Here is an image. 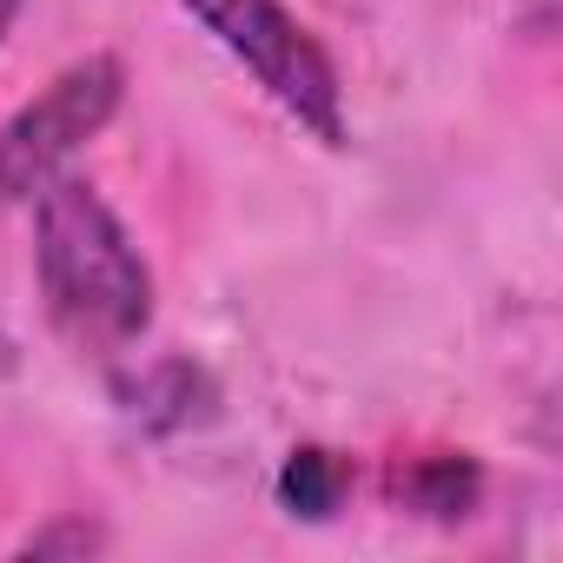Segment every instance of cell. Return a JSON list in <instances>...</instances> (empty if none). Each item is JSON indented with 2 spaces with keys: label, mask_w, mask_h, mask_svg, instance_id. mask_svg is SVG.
Wrapping results in <instances>:
<instances>
[{
  "label": "cell",
  "mask_w": 563,
  "mask_h": 563,
  "mask_svg": "<svg viewBox=\"0 0 563 563\" xmlns=\"http://www.w3.org/2000/svg\"><path fill=\"white\" fill-rule=\"evenodd\" d=\"M34 265L54 325L87 352H120L153 325V272L113 206L87 179H54L34 199Z\"/></svg>",
  "instance_id": "6da1fadb"
},
{
  "label": "cell",
  "mask_w": 563,
  "mask_h": 563,
  "mask_svg": "<svg viewBox=\"0 0 563 563\" xmlns=\"http://www.w3.org/2000/svg\"><path fill=\"white\" fill-rule=\"evenodd\" d=\"M179 8L286 107L319 146H345V87L332 54L286 14V0H179Z\"/></svg>",
  "instance_id": "7a4b0ae2"
},
{
  "label": "cell",
  "mask_w": 563,
  "mask_h": 563,
  "mask_svg": "<svg viewBox=\"0 0 563 563\" xmlns=\"http://www.w3.org/2000/svg\"><path fill=\"white\" fill-rule=\"evenodd\" d=\"M126 67L113 54H87L67 74H54L8 126H0V199L34 206L41 186L60 179V166L120 113Z\"/></svg>",
  "instance_id": "3957f363"
},
{
  "label": "cell",
  "mask_w": 563,
  "mask_h": 563,
  "mask_svg": "<svg viewBox=\"0 0 563 563\" xmlns=\"http://www.w3.org/2000/svg\"><path fill=\"white\" fill-rule=\"evenodd\" d=\"M477 490H484V477H477V464L464 457V451H438V457H411L398 477H391V497L405 504V510H418V517H471V504H477Z\"/></svg>",
  "instance_id": "277c9868"
},
{
  "label": "cell",
  "mask_w": 563,
  "mask_h": 563,
  "mask_svg": "<svg viewBox=\"0 0 563 563\" xmlns=\"http://www.w3.org/2000/svg\"><path fill=\"white\" fill-rule=\"evenodd\" d=\"M126 398H133V418H140L146 431H186V424H199V418L212 411V385H206V372L186 365V358L153 365Z\"/></svg>",
  "instance_id": "5b68a950"
},
{
  "label": "cell",
  "mask_w": 563,
  "mask_h": 563,
  "mask_svg": "<svg viewBox=\"0 0 563 563\" xmlns=\"http://www.w3.org/2000/svg\"><path fill=\"white\" fill-rule=\"evenodd\" d=\"M345 490H352V464L339 451H325V444H299L286 457V471H278V504H286L292 517H306V523L339 517Z\"/></svg>",
  "instance_id": "8992f818"
},
{
  "label": "cell",
  "mask_w": 563,
  "mask_h": 563,
  "mask_svg": "<svg viewBox=\"0 0 563 563\" xmlns=\"http://www.w3.org/2000/svg\"><path fill=\"white\" fill-rule=\"evenodd\" d=\"M93 550H107V530L87 517H60V523L21 537V556H93Z\"/></svg>",
  "instance_id": "52a82bcc"
},
{
  "label": "cell",
  "mask_w": 563,
  "mask_h": 563,
  "mask_svg": "<svg viewBox=\"0 0 563 563\" xmlns=\"http://www.w3.org/2000/svg\"><path fill=\"white\" fill-rule=\"evenodd\" d=\"M14 21H21V0H0V41L14 34Z\"/></svg>",
  "instance_id": "ba28073f"
},
{
  "label": "cell",
  "mask_w": 563,
  "mask_h": 563,
  "mask_svg": "<svg viewBox=\"0 0 563 563\" xmlns=\"http://www.w3.org/2000/svg\"><path fill=\"white\" fill-rule=\"evenodd\" d=\"M14 365H21V358H14V339H8V332H0V378H8Z\"/></svg>",
  "instance_id": "9c48e42d"
}]
</instances>
